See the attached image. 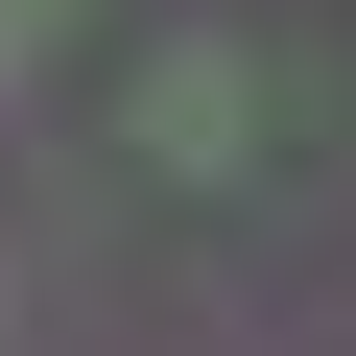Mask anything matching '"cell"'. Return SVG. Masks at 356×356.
<instances>
[{
    "mask_svg": "<svg viewBox=\"0 0 356 356\" xmlns=\"http://www.w3.org/2000/svg\"><path fill=\"white\" fill-rule=\"evenodd\" d=\"M119 119H143V166H238V119H261V95H238V48H143V95H119Z\"/></svg>",
    "mask_w": 356,
    "mask_h": 356,
    "instance_id": "1",
    "label": "cell"
},
{
    "mask_svg": "<svg viewBox=\"0 0 356 356\" xmlns=\"http://www.w3.org/2000/svg\"><path fill=\"white\" fill-rule=\"evenodd\" d=\"M48 24H72V0H0V48H48Z\"/></svg>",
    "mask_w": 356,
    "mask_h": 356,
    "instance_id": "2",
    "label": "cell"
}]
</instances>
